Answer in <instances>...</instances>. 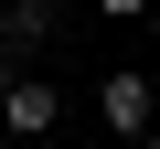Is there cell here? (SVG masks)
Returning a JSON list of instances; mask_svg holds the SVG:
<instances>
[{
    "label": "cell",
    "instance_id": "6da1fadb",
    "mask_svg": "<svg viewBox=\"0 0 160 149\" xmlns=\"http://www.w3.org/2000/svg\"><path fill=\"white\" fill-rule=\"evenodd\" d=\"M96 117H107L118 138H139V128H160V96H149V74H139V64H118L107 85H96Z\"/></svg>",
    "mask_w": 160,
    "mask_h": 149
},
{
    "label": "cell",
    "instance_id": "7a4b0ae2",
    "mask_svg": "<svg viewBox=\"0 0 160 149\" xmlns=\"http://www.w3.org/2000/svg\"><path fill=\"white\" fill-rule=\"evenodd\" d=\"M53 117H64V96L43 85V74H22V85H11V107H0V128H11V138H53Z\"/></svg>",
    "mask_w": 160,
    "mask_h": 149
},
{
    "label": "cell",
    "instance_id": "3957f363",
    "mask_svg": "<svg viewBox=\"0 0 160 149\" xmlns=\"http://www.w3.org/2000/svg\"><path fill=\"white\" fill-rule=\"evenodd\" d=\"M43 43H53V0H0V53H22V64H32Z\"/></svg>",
    "mask_w": 160,
    "mask_h": 149
},
{
    "label": "cell",
    "instance_id": "277c9868",
    "mask_svg": "<svg viewBox=\"0 0 160 149\" xmlns=\"http://www.w3.org/2000/svg\"><path fill=\"white\" fill-rule=\"evenodd\" d=\"M96 11H107V22H149L160 0H96Z\"/></svg>",
    "mask_w": 160,
    "mask_h": 149
},
{
    "label": "cell",
    "instance_id": "5b68a950",
    "mask_svg": "<svg viewBox=\"0 0 160 149\" xmlns=\"http://www.w3.org/2000/svg\"><path fill=\"white\" fill-rule=\"evenodd\" d=\"M22 74H32V64H22V53H0V107H11V85H22Z\"/></svg>",
    "mask_w": 160,
    "mask_h": 149
},
{
    "label": "cell",
    "instance_id": "8992f818",
    "mask_svg": "<svg viewBox=\"0 0 160 149\" xmlns=\"http://www.w3.org/2000/svg\"><path fill=\"white\" fill-rule=\"evenodd\" d=\"M118 149H160V128H139V138H118Z\"/></svg>",
    "mask_w": 160,
    "mask_h": 149
}]
</instances>
